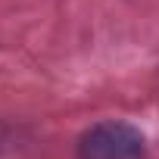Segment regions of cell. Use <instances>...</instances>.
<instances>
[{"label": "cell", "instance_id": "obj_1", "mask_svg": "<svg viewBox=\"0 0 159 159\" xmlns=\"http://www.w3.org/2000/svg\"><path fill=\"white\" fill-rule=\"evenodd\" d=\"M143 134L125 122H100L78 143V159H143Z\"/></svg>", "mask_w": 159, "mask_h": 159}]
</instances>
